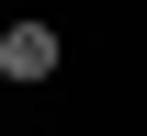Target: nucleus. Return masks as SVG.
Segmentation results:
<instances>
[{
  "label": "nucleus",
  "mask_w": 147,
  "mask_h": 136,
  "mask_svg": "<svg viewBox=\"0 0 147 136\" xmlns=\"http://www.w3.org/2000/svg\"><path fill=\"white\" fill-rule=\"evenodd\" d=\"M57 68H68V34H57V23H0V79L45 91Z\"/></svg>",
  "instance_id": "nucleus-1"
}]
</instances>
